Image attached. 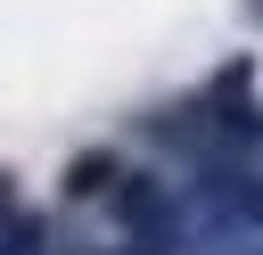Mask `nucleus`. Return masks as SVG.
<instances>
[{
  "mask_svg": "<svg viewBox=\"0 0 263 255\" xmlns=\"http://www.w3.org/2000/svg\"><path fill=\"white\" fill-rule=\"evenodd\" d=\"M41 239H49V222H41V214H25V222L8 230V247H0V255H41Z\"/></svg>",
  "mask_w": 263,
  "mask_h": 255,
  "instance_id": "5",
  "label": "nucleus"
},
{
  "mask_svg": "<svg viewBox=\"0 0 263 255\" xmlns=\"http://www.w3.org/2000/svg\"><path fill=\"white\" fill-rule=\"evenodd\" d=\"M189 206L205 214V230H263V173L238 156H214L189 173Z\"/></svg>",
  "mask_w": 263,
  "mask_h": 255,
  "instance_id": "1",
  "label": "nucleus"
},
{
  "mask_svg": "<svg viewBox=\"0 0 263 255\" xmlns=\"http://www.w3.org/2000/svg\"><path fill=\"white\" fill-rule=\"evenodd\" d=\"M115 173H123V156H115V148H90V156L66 165V197H107Z\"/></svg>",
  "mask_w": 263,
  "mask_h": 255,
  "instance_id": "3",
  "label": "nucleus"
},
{
  "mask_svg": "<svg viewBox=\"0 0 263 255\" xmlns=\"http://www.w3.org/2000/svg\"><path fill=\"white\" fill-rule=\"evenodd\" d=\"M107 206L132 222V230H181V206H173V189L156 181V173H115V189H107Z\"/></svg>",
  "mask_w": 263,
  "mask_h": 255,
  "instance_id": "2",
  "label": "nucleus"
},
{
  "mask_svg": "<svg viewBox=\"0 0 263 255\" xmlns=\"http://www.w3.org/2000/svg\"><path fill=\"white\" fill-rule=\"evenodd\" d=\"M8 206H16V181H8V173H0V214H8Z\"/></svg>",
  "mask_w": 263,
  "mask_h": 255,
  "instance_id": "6",
  "label": "nucleus"
},
{
  "mask_svg": "<svg viewBox=\"0 0 263 255\" xmlns=\"http://www.w3.org/2000/svg\"><path fill=\"white\" fill-rule=\"evenodd\" d=\"M181 239H189V230H132L115 255H181Z\"/></svg>",
  "mask_w": 263,
  "mask_h": 255,
  "instance_id": "4",
  "label": "nucleus"
},
{
  "mask_svg": "<svg viewBox=\"0 0 263 255\" xmlns=\"http://www.w3.org/2000/svg\"><path fill=\"white\" fill-rule=\"evenodd\" d=\"M238 16H247V25H263V0H238Z\"/></svg>",
  "mask_w": 263,
  "mask_h": 255,
  "instance_id": "7",
  "label": "nucleus"
}]
</instances>
